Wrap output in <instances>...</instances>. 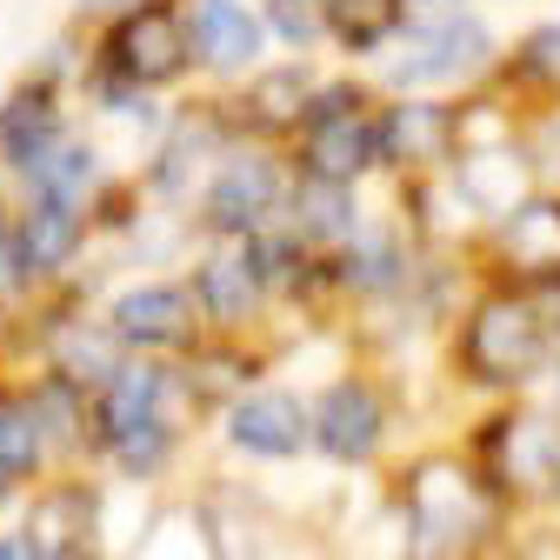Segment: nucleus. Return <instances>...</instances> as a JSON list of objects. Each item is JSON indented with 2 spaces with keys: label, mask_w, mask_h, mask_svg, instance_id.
Instances as JSON below:
<instances>
[{
  "label": "nucleus",
  "mask_w": 560,
  "mask_h": 560,
  "mask_svg": "<svg viewBox=\"0 0 560 560\" xmlns=\"http://www.w3.org/2000/svg\"><path fill=\"white\" fill-rule=\"evenodd\" d=\"M0 560H40V553H34L27 534H8V540H0Z\"/></svg>",
  "instance_id": "30"
},
{
  "label": "nucleus",
  "mask_w": 560,
  "mask_h": 560,
  "mask_svg": "<svg viewBox=\"0 0 560 560\" xmlns=\"http://www.w3.org/2000/svg\"><path fill=\"white\" fill-rule=\"evenodd\" d=\"M374 140L387 161H434L447 148V107L434 101H400L387 120H374Z\"/></svg>",
  "instance_id": "18"
},
{
  "label": "nucleus",
  "mask_w": 560,
  "mask_h": 560,
  "mask_svg": "<svg viewBox=\"0 0 560 560\" xmlns=\"http://www.w3.org/2000/svg\"><path fill=\"white\" fill-rule=\"evenodd\" d=\"M0 508H8V474H0Z\"/></svg>",
  "instance_id": "31"
},
{
  "label": "nucleus",
  "mask_w": 560,
  "mask_h": 560,
  "mask_svg": "<svg viewBox=\"0 0 560 560\" xmlns=\"http://www.w3.org/2000/svg\"><path fill=\"white\" fill-rule=\"evenodd\" d=\"M161 400H167V381H161L154 368H120V374L101 387L94 420H101L107 441H120V434H133V428H154V420H161Z\"/></svg>",
  "instance_id": "15"
},
{
  "label": "nucleus",
  "mask_w": 560,
  "mask_h": 560,
  "mask_svg": "<svg viewBox=\"0 0 560 560\" xmlns=\"http://www.w3.org/2000/svg\"><path fill=\"white\" fill-rule=\"evenodd\" d=\"M460 194H467L474 207H487V214H514L521 194H527V174H521V161H514L508 148H487V154H474V161H467Z\"/></svg>",
  "instance_id": "20"
},
{
  "label": "nucleus",
  "mask_w": 560,
  "mask_h": 560,
  "mask_svg": "<svg viewBox=\"0 0 560 560\" xmlns=\"http://www.w3.org/2000/svg\"><path fill=\"white\" fill-rule=\"evenodd\" d=\"M553 307H560V301H553Z\"/></svg>",
  "instance_id": "34"
},
{
  "label": "nucleus",
  "mask_w": 560,
  "mask_h": 560,
  "mask_svg": "<svg viewBox=\"0 0 560 560\" xmlns=\"http://www.w3.org/2000/svg\"><path fill=\"white\" fill-rule=\"evenodd\" d=\"M260 14H247L241 0H200L194 21H187V40L207 67H221V74H241V67L260 60Z\"/></svg>",
  "instance_id": "12"
},
{
  "label": "nucleus",
  "mask_w": 560,
  "mask_h": 560,
  "mask_svg": "<svg viewBox=\"0 0 560 560\" xmlns=\"http://www.w3.org/2000/svg\"><path fill=\"white\" fill-rule=\"evenodd\" d=\"M521 67L534 81H560V21H547V27H534L521 40Z\"/></svg>",
  "instance_id": "27"
},
{
  "label": "nucleus",
  "mask_w": 560,
  "mask_h": 560,
  "mask_svg": "<svg viewBox=\"0 0 560 560\" xmlns=\"http://www.w3.org/2000/svg\"><path fill=\"white\" fill-rule=\"evenodd\" d=\"M314 447L334 460H368L381 447V400L361 381H334L314 400Z\"/></svg>",
  "instance_id": "10"
},
{
  "label": "nucleus",
  "mask_w": 560,
  "mask_h": 560,
  "mask_svg": "<svg viewBox=\"0 0 560 560\" xmlns=\"http://www.w3.org/2000/svg\"><path fill=\"white\" fill-rule=\"evenodd\" d=\"M487 27L480 21H467V14H441V21H428V27H413V40L400 47V60L387 67V81L394 88H420V81H454V74H467V67H480L487 60Z\"/></svg>",
  "instance_id": "5"
},
{
  "label": "nucleus",
  "mask_w": 560,
  "mask_h": 560,
  "mask_svg": "<svg viewBox=\"0 0 560 560\" xmlns=\"http://www.w3.org/2000/svg\"><path fill=\"white\" fill-rule=\"evenodd\" d=\"M88 8H114V0H88Z\"/></svg>",
  "instance_id": "32"
},
{
  "label": "nucleus",
  "mask_w": 560,
  "mask_h": 560,
  "mask_svg": "<svg viewBox=\"0 0 560 560\" xmlns=\"http://www.w3.org/2000/svg\"><path fill=\"white\" fill-rule=\"evenodd\" d=\"M508 254L527 273H560V207L553 200H527L508 214Z\"/></svg>",
  "instance_id": "19"
},
{
  "label": "nucleus",
  "mask_w": 560,
  "mask_h": 560,
  "mask_svg": "<svg viewBox=\"0 0 560 560\" xmlns=\"http://www.w3.org/2000/svg\"><path fill=\"white\" fill-rule=\"evenodd\" d=\"M148 547H154V540H148ZM148 560H214V553H207V540H194L187 527H167V534H161V547H154Z\"/></svg>",
  "instance_id": "28"
},
{
  "label": "nucleus",
  "mask_w": 560,
  "mask_h": 560,
  "mask_svg": "<svg viewBox=\"0 0 560 560\" xmlns=\"http://www.w3.org/2000/svg\"><path fill=\"white\" fill-rule=\"evenodd\" d=\"M347 280H354V288H374V294L400 280V247H394L387 228H354L347 234Z\"/></svg>",
  "instance_id": "23"
},
{
  "label": "nucleus",
  "mask_w": 560,
  "mask_h": 560,
  "mask_svg": "<svg viewBox=\"0 0 560 560\" xmlns=\"http://www.w3.org/2000/svg\"><path fill=\"white\" fill-rule=\"evenodd\" d=\"M101 60H107V81L120 88H167L194 67V40H187V21L154 0H140L133 14H120L101 40Z\"/></svg>",
  "instance_id": "1"
},
{
  "label": "nucleus",
  "mask_w": 560,
  "mask_h": 560,
  "mask_svg": "<svg viewBox=\"0 0 560 560\" xmlns=\"http://www.w3.org/2000/svg\"><path fill=\"white\" fill-rule=\"evenodd\" d=\"M494 460L508 487L527 494H560V420L547 413H521L508 428H494Z\"/></svg>",
  "instance_id": "11"
},
{
  "label": "nucleus",
  "mask_w": 560,
  "mask_h": 560,
  "mask_svg": "<svg viewBox=\"0 0 560 560\" xmlns=\"http://www.w3.org/2000/svg\"><path fill=\"white\" fill-rule=\"evenodd\" d=\"M301 234L307 241H340V234H354V200H347V187H327V180H307L301 187Z\"/></svg>",
  "instance_id": "25"
},
{
  "label": "nucleus",
  "mask_w": 560,
  "mask_h": 560,
  "mask_svg": "<svg viewBox=\"0 0 560 560\" xmlns=\"http://www.w3.org/2000/svg\"><path fill=\"white\" fill-rule=\"evenodd\" d=\"M228 441L247 454V460H294L307 447V407L280 387H260L247 400H234L228 413Z\"/></svg>",
  "instance_id": "8"
},
{
  "label": "nucleus",
  "mask_w": 560,
  "mask_h": 560,
  "mask_svg": "<svg viewBox=\"0 0 560 560\" xmlns=\"http://www.w3.org/2000/svg\"><path fill=\"white\" fill-rule=\"evenodd\" d=\"M480 534V487L454 460L413 467V560H447Z\"/></svg>",
  "instance_id": "2"
},
{
  "label": "nucleus",
  "mask_w": 560,
  "mask_h": 560,
  "mask_svg": "<svg viewBox=\"0 0 560 560\" xmlns=\"http://www.w3.org/2000/svg\"><path fill=\"white\" fill-rule=\"evenodd\" d=\"M200 288H194V301L214 314V320H241V314H254L260 307V294H267V254H260V241L254 234H221V247L200 260Z\"/></svg>",
  "instance_id": "7"
},
{
  "label": "nucleus",
  "mask_w": 560,
  "mask_h": 560,
  "mask_svg": "<svg viewBox=\"0 0 560 560\" xmlns=\"http://www.w3.org/2000/svg\"><path fill=\"white\" fill-rule=\"evenodd\" d=\"M14 254H21V273H60L67 260L81 254V214H74V207L34 200L21 214V228H14Z\"/></svg>",
  "instance_id": "14"
},
{
  "label": "nucleus",
  "mask_w": 560,
  "mask_h": 560,
  "mask_svg": "<svg viewBox=\"0 0 560 560\" xmlns=\"http://www.w3.org/2000/svg\"><path fill=\"white\" fill-rule=\"evenodd\" d=\"M21 280H27V273H21V254H14V234H8V228H0V301H8V294L21 288Z\"/></svg>",
  "instance_id": "29"
},
{
  "label": "nucleus",
  "mask_w": 560,
  "mask_h": 560,
  "mask_svg": "<svg viewBox=\"0 0 560 560\" xmlns=\"http://www.w3.org/2000/svg\"><path fill=\"white\" fill-rule=\"evenodd\" d=\"M327 27L354 54H368L400 27V0H327Z\"/></svg>",
  "instance_id": "21"
},
{
  "label": "nucleus",
  "mask_w": 560,
  "mask_h": 560,
  "mask_svg": "<svg viewBox=\"0 0 560 560\" xmlns=\"http://www.w3.org/2000/svg\"><path fill=\"white\" fill-rule=\"evenodd\" d=\"M540 314L514 294H494L480 301L474 320H467V368L480 381H521L534 361H540Z\"/></svg>",
  "instance_id": "4"
},
{
  "label": "nucleus",
  "mask_w": 560,
  "mask_h": 560,
  "mask_svg": "<svg viewBox=\"0 0 560 560\" xmlns=\"http://www.w3.org/2000/svg\"><path fill=\"white\" fill-rule=\"evenodd\" d=\"M47 454V434H40V413L27 400H0V474H34Z\"/></svg>",
  "instance_id": "22"
},
{
  "label": "nucleus",
  "mask_w": 560,
  "mask_h": 560,
  "mask_svg": "<svg viewBox=\"0 0 560 560\" xmlns=\"http://www.w3.org/2000/svg\"><path fill=\"white\" fill-rule=\"evenodd\" d=\"M54 140H60V114H54V94L40 81H27V88H14L8 101H0V154H8L14 167L40 161Z\"/></svg>",
  "instance_id": "13"
},
{
  "label": "nucleus",
  "mask_w": 560,
  "mask_h": 560,
  "mask_svg": "<svg viewBox=\"0 0 560 560\" xmlns=\"http://www.w3.org/2000/svg\"><path fill=\"white\" fill-rule=\"evenodd\" d=\"M114 340L127 347H187L194 340V294H180L174 280H148V288H127L107 314Z\"/></svg>",
  "instance_id": "9"
},
{
  "label": "nucleus",
  "mask_w": 560,
  "mask_h": 560,
  "mask_svg": "<svg viewBox=\"0 0 560 560\" xmlns=\"http://www.w3.org/2000/svg\"><path fill=\"white\" fill-rule=\"evenodd\" d=\"M94 174H101L94 148H88V140H67V133L54 140L40 161H27V187H34V200H47V207H81V194L94 187Z\"/></svg>",
  "instance_id": "17"
},
{
  "label": "nucleus",
  "mask_w": 560,
  "mask_h": 560,
  "mask_svg": "<svg viewBox=\"0 0 560 560\" xmlns=\"http://www.w3.org/2000/svg\"><path fill=\"white\" fill-rule=\"evenodd\" d=\"M288 200V180L267 154H234L221 161V174L207 180V221L221 234H260V221Z\"/></svg>",
  "instance_id": "6"
},
{
  "label": "nucleus",
  "mask_w": 560,
  "mask_h": 560,
  "mask_svg": "<svg viewBox=\"0 0 560 560\" xmlns=\"http://www.w3.org/2000/svg\"><path fill=\"white\" fill-rule=\"evenodd\" d=\"M34 553L40 560H81L94 547V501L81 494V487H60V494H47L34 508Z\"/></svg>",
  "instance_id": "16"
},
{
  "label": "nucleus",
  "mask_w": 560,
  "mask_h": 560,
  "mask_svg": "<svg viewBox=\"0 0 560 560\" xmlns=\"http://www.w3.org/2000/svg\"><path fill=\"white\" fill-rule=\"evenodd\" d=\"M307 107H314V81L301 74V67H273V74H260L254 114L267 127H294V120H307Z\"/></svg>",
  "instance_id": "24"
},
{
  "label": "nucleus",
  "mask_w": 560,
  "mask_h": 560,
  "mask_svg": "<svg viewBox=\"0 0 560 560\" xmlns=\"http://www.w3.org/2000/svg\"><path fill=\"white\" fill-rule=\"evenodd\" d=\"M374 154H381V140H374V120L361 114V94L354 88L314 94V107H307V180L354 187Z\"/></svg>",
  "instance_id": "3"
},
{
  "label": "nucleus",
  "mask_w": 560,
  "mask_h": 560,
  "mask_svg": "<svg viewBox=\"0 0 560 560\" xmlns=\"http://www.w3.org/2000/svg\"><path fill=\"white\" fill-rule=\"evenodd\" d=\"M260 27L280 34V40H294V47H307L327 27V0H267V21Z\"/></svg>",
  "instance_id": "26"
},
{
  "label": "nucleus",
  "mask_w": 560,
  "mask_h": 560,
  "mask_svg": "<svg viewBox=\"0 0 560 560\" xmlns=\"http://www.w3.org/2000/svg\"><path fill=\"white\" fill-rule=\"evenodd\" d=\"M434 8H454V0H434Z\"/></svg>",
  "instance_id": "33"
}]
</instances>
